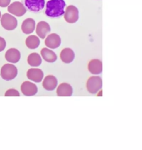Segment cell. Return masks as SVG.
<instances>
[{"instance_id":"cell-14","label":"cell","mask_w":142,"mask_h":150,"mask_svg":"<svg viewBox=\"0 0 142 150\" xmlns=\"http://www.w3.org/2000/svg\"><path fill=\"white\" fill-rule=\"evenodd\" d=\"M88 69L92 74L97 75L102 73L103 70V65L102 61L97 59L91 60L88 65Z\"/></svg>"},{"instance_id":"cell-7","label":"cell","mask_w":142,"mask_h":150,"mask_svg":"<svg viewBox=\"0 0 142 150\" xmlns=\"http://www.w3.org/2000/svg\"><path fill=\"white\" fill-rule=\"evenodd\" d=\"M25 6L32 12H38L42 10L45 6L44 0H25Z\"/></svg>"},{"instance_id":"cell-1","label":"cell","mask_w":142,"mask_h":150,"mask_svg":"<svg viewBox=\"0 0 142 150\" xmlns=\"http://www.w3.org/2000/svg\"><path fill=\"white\" fill-rule=\"evenodd\" d=\"M65 6L64 0H50L47 3L45 13L49 17H59L64 14Z\"/></svg>"},{"instance_id":"cell-12","label":"cell","mask_w":142,"mask_h":150,"mask_svg":"<svg viewBox=\"0 0 142 150\" xmlns=\"http://www.w3.org/2000/svg\"><path fill=\"white\" fill-rule=\"evenodd\" d=\"M5 58L8 62L15 64L20 61L21 54L16 48H10L6 52Z\"/></svg>"},{"instance_id":"cell-16","label":"cell","mask_w":142,"mask_h":150,"mask_svg":"<svg viewBox=\"0 0 142 150\" xmlns=\"http://www.w3.org/2000/svg\"><path fill=\"white\" fill-rule=\"evenodd\" d=\"M57 80L52 75H49L44 78L43 81V87L48 91H53L57 87Z\"/></svg>"},{"instance_id":"cell-5","label":"cell","mask_w":142,"mask_h":150,"mask_svg":"<svg viewBox=\"0 0 142 150\" xmlns=\"http://www.w3.org/2000/svg\"><path fill=\"white\" fill-rule=\"evenodd\" d=\"M64 19L68 23L74 24L76 23L79 17V12L77 7L74 6H69L64 12Z\"/></svg>"},{"instance_id":"cell-4","label":"cell","mask_w":142,"mask_h":150,"mask_svg":"<svg viewBox=\"0 0 142 150\" xmlns=\"http://www.w3.org/2000/svg\"><path fill=\"white\" fill-rule=\"evenodd\" d=\"M1 24L2 27L8 31L15 30L17 27V20L14 16L6 13L3 14L1 19Z\"/></svg>"},{"instance_id":"cell-15","label":"cell","mask_w":142,"mask_h":150,"mask_svg":"<svg viewBox=\"0 0 142 150\" xmlns=\"http://www.w3.org/2000/svg\"><path fill=\"white\" fill-rule=\"evenodd\" d=\"M60 57V59L65 64H69L74 60L75 54L73 50L69 48H65L61 51Z\"/></svg>"},{"instance_id":"cell-9","label":"cell","mask_w":142,"mask_h":150,"mask_svg":"<svg viewBox=\"0 0 142 150\" xmlns=\"http://www.w3.org/2000/svg\"><path fill=\"white\" fill-rule=\"evenodd\" d=\"M27 78L35 83H40L44 78V73L39 68H30L27 72Z\"/></svg>"},{"instance_id":"cell-2","label":"cell","mask_w":142,"mask_h":150,"mask_svg":"<svg viewBox=\"0 0 142 150\" xmlns=\"http://www.w3.org/2000/svg\"><path fill=\"white\" fill-rule=\"evenodd\" d=\"M18 74L17 67L11 64H4L1 69L0 75L1 78L6 81H10L14 79Z\"/></svg>"},{"instance_id":"cell-19","label":"cell","mask_w":142,"mask_h":150,"mask_svg":"<svg viewBox=\"0 0 142 150\" xmlns=\"http://www.w3.org/2000/svg\"><path fill=\"white\" fill-rule=\"evenodd\" d=\"M28 64L31 67H38L42 62L41 56L36 52L30 54L27 58Z\"/></svg>"},{"instance_id":"cell-21","label":"cell","mask_w":142,"mask_h":150,"mask_svg":"<svg viewBox=\"0 0 142 150\" xmlns=\"http://www.w3.org/2000/svg\"><path fill=\"white\" fill-rule=\"evenodd\" d=\"M20 96L19 92L16 89H9L5 93L6 97H19Z\"/></svg>"},{"instance_id":"cell-10","label":"cell","mask_w":142,"mask_h":150,"mask_svg":"<svg viewBox=\"0 0 142 150\" xmlns=\"http://www.w3.org/2000/svg\"><path fill=\"white\" fill-rule=\"evenodd\" d=\"M61 43V38L58 34L55 33L48 35L45 40V45L51 49H55L59 47Z\"/></svg>"},{"instance_id":"cell-6","label":"cell","mask_w":142,"mask_h":150,"mask_svg":"<svg viewBox=\"0 0 142 150\" xmlns=\"http://www.w3.org/2000/svg\"><path fill=\"white\" fill-rule=\"evenodd\" d=\"M8 11L11 14L20 17H22L26 13L27 10L21 3L16 1L9 6Z\"/></svg>"},{"instance_id":"cell-20","label":"cell","mask_w":142,"mask_h":150,"mask_svg":"<svg viewBox=\"0 0 142 150\" xmlns=\"http://www.w3.org/2000/svg\"><path fill=\"white\" fill-rule=\"evenodd\" d=\"M40 44V40L36 35H30L26 40V44L27 47L31 50L36 49L38 47Z\"/></svg>"},{"instance_id":"cell-24","label":"cell","mask_w":142,"mask_h":150,"mask_svg":"<svg viewBox=\"0 0 142 150\" xmlns=\"http://www.w3.org/2000/svg\"><path fill=\"white\" fill-rule=\"evenodd\" d=\"M1 13L0 12V19H1Z\"/></svg>"},{"instance_id":"cell-11","label":"cell","mask_w":142,"mask_h":150,"mask_svg":"<svg viewBox=\"0 0 142 150\" xmlns=\"http://www.w3.org/2000/svg\"><path fill=\"white\" fill-rule=\"evenodd\" d=\"M51 31V28L50 25L45 21H40L36 27V34L38 35V36L44 39L47 36V34L49 33Z\"/></svg>"},{"instance_id":"cell-3","label":"cell","mask_w":142,"mask_h":150,"mask_svg":"<svg viewBox=\"0 0 142 150\" xmlns=\"http://www.w3.org/2000/svg\"><path fill=\"white\" fill-rule=\"evenodd\" d=\"M102 80L100 77L93 76L89 79L87 81V89L91 94H96L102 89Z\"/></svg>"},{"instance_id":"cell-18","label":"cell","mask_w":142,"mask_h":150,"mask_svg":"<svg viewBox=\"0 0 142 150\" xmlns=\"http://www.w3.org/2000/svg\"><path fill=\"white\" fill-rule=\"evenodd\" d=\"M41 55L43 58L48 62H54L57 59L55 53L52 50L47 48H44L41 50Z\"/></svg>"},{"instance_id":"cell-23","label":"cell","mask_w":142,"mask_h":150,"mask_svg":"<svg viewBox=\"0 0 142 150\" xmlns=\"http://www.w3.org/2000/svg\"><path fill=\"white\" fill-rule=\"evenodd\" d=\"M11 2V0H0V7H8Z\"/></svg>"},{"instance_id":"cell-17","label":"cell","mask_w":142,"mask_h":150,"mask_svg":"<svg viewBox=\"0 0 142 150\" xmlns=\"http://www.w3.org/2000/svg\"><path fill=\"white\" fill-rule=\"evenodd\" d=\"M36 28V22L33 18H27L25 20L21 25L22 31L26 34L32 33Z\"/></svg>"},{"instance_id":"cell-13","label":"cell","mask_w":142,"mask_h":150,"mask_svg":"<svg viewBox=\"0 0 142 150\" xmlns=\"http://www.w3.org/2000/svg\"><path fill=\"white\" fill-rule=\"evenodd\" d=\"M73 88L67 83L61 84L57 89V95L59 97H70L73 94Z\"/></svg>"},{"instance_id":"cell-8","label":"cell","mask_w":142,"mask_h":150,"mask_svg":"<svg viewBox=\"0 0 142 150\" xmlns=\"http://www.w3.org/2000/svg\"><path fill=\"white\" fill-rule=\"evenodd\" d=\"M21 91L26 96H33L38 92L37 86L30 81H25L21 86Z\"/></svg>"},{"instance_id":"cell-22","label":"cell","mask_w":142,"mask_h":150,"mask_svg":"<svg viewBox=\"0 0 142 150\" xmlns=\"http://www.w3.org/2000/svg\"><path fill=\"white\" fill-rule=\"evenodd\" d=\"M6 41L5 39L1 37H0V52L4 51L6 47Z\"/></svg>"}]
</instances>
